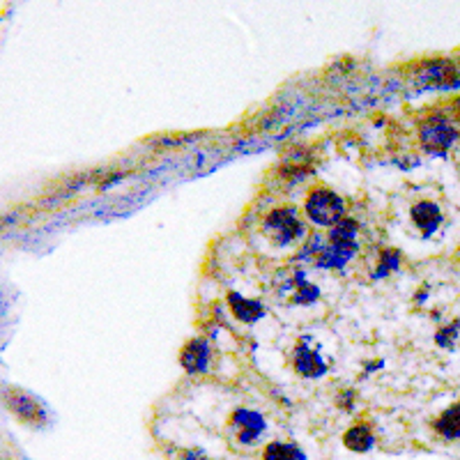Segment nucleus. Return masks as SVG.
Segmentation results:
<instances>
[{
	"mask_svg": "<svg viewBox=\"0 0 460 460\" xmlns=\"http://www.w3.org/2000/svg\"><path fill=\"white\" fill-rule=\"evenodd\" d=\"M228 306L230 314L235 315L237 320H242V323H256V320H261L265 315V309H262L261 302L242 297L240 293L228 295Z\"/></svg>",
	"mask_w": 460,
	"mask_h": 460,
	"instance_id": "nucleus-9",
	"label": "nucleus"
},
{
	"mask_svg": "<svg viewBox=\"0 0 460 460\" xmlns=\"http://www.w3.org/2000/svg\"><path fill=\"white\" fill-rule=\"evenodd\" d=\"M230 433L240 445H253L262 433H265V419L253 410L240 408L230 414Z\"/></svg>",
	"mask_w": 460,
	"mask_h": 460,
	"instance_id": "nucleus-4",
	"label": "nucleus"
},
{
	"mask_svg": "<svg viewBox=\"0 0 460 460\" xmlns=\"http://www.w3.org/2000/svg\"><path fill=\"white\" fill-rule=\"evenodd\" d=\"M410 215H412L414 226L421 230V235L424 237L433 235L435 230L439 228V224H442V212H439L438 205L430 203V200H419Z\"/></svg>",
	"mask_w": 460,
	"mask_h": 460,
	"instance_id": "nucleus-8",
	"label": "nucleus"
},
{
	"mask_svg": "<svg viewBox=\"0 0 460 460\" xmlns=\"http://www.w3.org/2000/svg\"><path fill=\"white\" fill-rule=\"evenodd\" d=\"M343 445L350 451H357V454H364V451L371 449L376 445V438H373V430L368 424H357L352 429L345 430L343 435Z\"/></svg>",
	"mask_w": 460,
	"mask_h": 460,
	"instance_id": "nucleus-11",
	"label": "nucleus"
},
{
	"mask_svg": "<svg viewBox=\"0 0 460 460\" xmlns=\"http://www.w3.org/2000/svg\"><path fill=\"white\" fill-rule=\"evenodd\" d=\"M456 137H458V131L445 115H430L429 120H424L419 127V141L424 150L433 152V155H445L454 146Z\"/></svg>",
	"mask_w": 460,
	"mask_h": 460,
	"instance_id": "nucleus-3",
	"label": "nucleus"
},
{
	"mask_svg": "<svg viewBox=\"0 0 460 460\" xmlns=\"http://www.w3.org/2000/svg\"><path fill=\"white\" fill-rule=\"evenodd\" d=\"M306 217L314 221L315 226H327V228H334L339 221H343L345 205L341 196H336L330 189H314L309 196H306Z\"/></svg>",
	"mask_w": 460,
	"mask_h": 460,
	"instance_id": "nucleus-1",
	"label": "nucleus"
},
{
	"mask_svg": "<svg viewBox=\"0 0 460 460\" xmlns=\"http://www.w3.org/2000/svg\"><path fill=\"white\" fill-rule=\"evenodd\" d=\"M433 429L439 438L460 439V402L447 408L445 412L438 414L433 421Z\"/></svg>",
	"mask_w": 460,
	"mask_h": 460,
	"instance_id": "nucleus-10",
	"label": "nucleus"
},
{
	"mask_svg": "<svg viewBox=\"0 0 460 460\" xmlns=\"http://www.w3.org/2000/svg\"><path fill=\"white\" fill-rule=\"evenodd\" d=\"M293 367L304 377H320L327 371V364L318 350H311L306 345H297L293 355Z\"/></svg>",
	"mask_w": 460,
	"mask_h": 460,
	"instance_id": "nucleus-7",
	"label": "nucleus"
},
{
	"mask_svg": "<svg viewBox=\"0 0 460 460\" xmlns=\"http://www.w3.org/2000/svg\"><path fill=\"white\" fill-rule=\"evenodd\" d=\"M262 460H304V456L290 442H272L262 451Z\"/></svg>",
	"mask_w": 460,
	"mask_h": 460,
	"instance_id": "nucleus-12",
	"label": "nucleus"
},
{
	"mask_svg": "<svg viewBox=\"0 0 460 460\" xmlns=\"http://www.w3.org/2000/svg\"><path fill=\"white\" fill-rule=\"evenodd\" d=\"M180 364L184 371L196 376V373H205L209 368V345L205 339H194L184 345L182 355H180Z\"/></svg>",
	"mask_w": 460,
	"mask_h": 460,
	"instance_id": "nucleus-6",
	"label": "nucleus"
},
{
	"mask_svg": "<svg viewBox=\"0 0 460 460\" xmlns=\"http://www.w3.org/2000/svg\"><path fill=\"white\" fill-rule=\"evenodd\" d=\"M7 408L22 419V421H26V424H44V419H47L42 402L35 401L31 394L22 392V389L7 392Z\"/></svg>",
	"mask_w": 460,
	"mask_h": 460,
	"instance_id": "nucleus-5",
	"label": "nucleus"
},
{
	"mask_svg": "<svg viewBox=\"0 0 460 460\" xmlns=\"http://www.w3.org/2000/svg\"><path fill=\"white\" fill-rule=\"evenodd\" d=\"M262 233L270 237V242L283 246L304 235V226L299 221L297 212L293 208H277L262 221Z\"/></svg>",
	"mask_w": 460,
	"mask_h": 460,
	"instance_id": "nucleus-2",
	"label": "nucleus"
}]
</instances>
